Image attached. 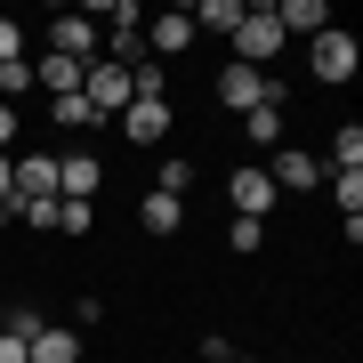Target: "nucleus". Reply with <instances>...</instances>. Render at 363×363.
I'll return each instance as SVG.
<instances>
[{
  "instance_id": "2",
  "label": "nucleus",
  "mask_w": 363,
  "mask_h": 363,
  "mask_svg": "<svg viewBox=\"0 0 363 363\" xmlns=\"http://www.w3.org/2000/svg\"><path fill=\"white\" fill-rule=\"evenodd\" d=\"M274 57H283V25H274V0H250V16L234 25V65L267 73Z\"/></svg>"
},
{
  "instance_id": "26",
  "label": "nucleus",
  "mask_w": 363,
  "mask_h": 363,
  "mask_svg": "<svg viewBox=\"0 0 363 363\" xmlns=\"http://www.w3.org/2000/svg\"><path fill=\"white\" fill-rule=\"evenodd\" d=\"M81 323H105V298H97V291H81V298H73V331H81Z\"/></svg>"
},
{
  "instance_id": "13",
  "label": "nucleus",
  "mask_w": 363,
  "mask_h": 363,
  "mask_svg": "<svg viewBox=\"0 0 363 363\" xmlns=\"http://www.w3.org/2000/svg\"><path fill=\"white\" fill-rule=\"evenodd\" d=\"M274 25H283V40H315L331 25V9L323 0H274Z\"/></svg>"
},
{
  "instance_id": "8",
  "label": "nucleus",
  "mask_w": 363,
  "mask_h": 363,
  "mask_svg": "<svg viewBox=\"0 0 363 363\" xmlns=\"http://www.w3.org/2000/svg\"><path fill=\"white\" fill-rule=\"evenodd\" d=\"M267 178H274V194H315L331 169H323V154H307V145H283V154L267 162Z\"/></svg>"
},
{
  "instance_id": "5",
  "label": "nucleus",
  "mask_w": 363,
  "mask_h": 363,
  "mask_svg": "<svg viewBox=\"0 0 363 363\" xmlns=\"http://www.w3.org/2000/svg\"><path fill=\"white\" fill-rule=\"evenodd\" d=\"M97 49H105V33H97V16H89V9H65V16H49V57L97 65Z\"/></svg>"
},
{
  "instance_id": "16",
  "label": "nucleus",
  "mask_w": 363,
  "mask_h": 363,
  "mask_svg": "<svg viewBox=\"0 0 363 363\" xmlns=\"http://www.w3.org/2000/svg\"><path fill=\"white\" fill-rule=\"evenodd\" d=\"M186 16H194V33H218V40H234V25L250 16V0H194Z\"/></svg>"
},
{
  "instance_id": "17",
  "label": "nucleus",
  "mask_w": 363,
  "mask_h": 363,
  "mask_svg": "<svg viewBox=\"0 0 363 363\" xmlns=\"http://www.w3.org/2000/svg\"><path fill=\"white\" fill-rule=\"evenodd\" d=\"M138 218H145V234H178V226H186V202H178V194H154V186H145Z\"/></svg>"
},
{
  "instance_id": "14",
  "label": "nucleus",
  "mask_w": 363,
  "mask_h": 363,
  "mask_svg": "<svg viewBox=\"0 0 363 363\" xmlns=\"http://www.w3.org/2000/svg\"><path fill=\"white\" fill-rule=\"evenodd\" d=\"M81 73H89V65H73V57H49V49L33 57V89H49V97H73Z\"/></svg>"
},
{
  "instance_id": "31",
  "label": "nucleus",
  "mask_w": 363,
  "mask_h": 363,
  "mask_svg": "<svg viewBox=\"0 0 363 363\" xmlns=\"http://www.w3.org/2000/svg\"><path fill=\"white\" fill-rule=\"evenodd\" d=\"M226 363H259V355H242V347H234V355H226Z\"/></svg>"
},
{
  "instance_id": "18",
  "label": "nucleus",
  "mask_w": 363,
  "mask_h": 363,
  "mask_svg": "<svg viewBox=\"0 0 363 363\" xmlns=\"http://www.w3.org/2000/svg\"><path fill=\"white\" fill-rule=\"evenodd\" d=\"M323 169H363V121H339L331 130V162Z\"/></svg>"
},
{
  "instance_id": "6",
  "label": "nucleus",
  "mask_w": 363,
  "mask_h": 363,
  "mask_svg": "<svg viewBox=\"0 0 363 363\" xmlns=\"http://www.w3.org/2000/svg\"><path fill=\"white\" fill-rule=\"evenodd\" d=\"M113 121H121V138H130V145H162L169 130H178V105H169V97H130Z\"/></svg>"
},
{
  "instance_id": "4",
  "label": "nucleus",
  "mask_w": 363,
  "mask_h": 363,
  "mask_svg": "<svg viewBox=\"0 0 363 363\" xmlns=\"http://www.w3.org/2000/svg\"><path fill=\"white\" fill-rule=\"evenodd\" d=\"M226 202H234V218H274V202H283V194H274V178H267V162H242V169H226Z\"/></svg>"
},
{
  "instance_id": "24",
  "label": "nucleus",
  "mask_w": 363,
  "mask_h": 363,
  "mask_svg": "<svg viewBox=\"0 0 363 363\" xmlns=\"http://www.w3.org/2000/svg\"><path fill=\"white\" fill-rule=\"evenodd\" d=\"M97 226V202H57V234H89Z\"/></svg>"
},
{
  "instance_id": "29",
  "label": "nucleus",
  "mask_w": 363,
  "mask_h": 363,
  "mask_svg": "<svg viewBox=\"0 0 363 363\" xmlns=\"http://www.w3.org/2000/svg\"><path fill=\"white\" fill-rule=\"evenodd\" d=\"M0 363H33V355H25V339H16V331H0Z\"/></svg>"
},
{
  "instance_id": "32",
  "label": "nucleus",
  "mask_w": 363,
  "mask_h": 363,
  "mask_svg": "<svg viewBox=\"0 0 363 363\" xmlns=\"http://www.w3.org/2000/svg\"><path fill=\"white\" fill-rule=\"evenodd\" d=\"M298 363H323V355H298Z\"/></svg>"
},
{
  "instance_id": "22",
  "label": "nucleus",
  "mask_w": 363,
  "mask_h": 363,
  "mask_svg": "<svg viewBox=\"0 0 363 363\" xmlns=\"http://www.w3.org/2000/svg\"><path fill=\"white\" fill-rule=\"evenodd\" d=\"M226 250H234V259H259V250H267V226L259 218H234L226 226Z\"/></svg>"
},
{
  "instance_id": "3",
  "label": "nucleus",
  "mask_w": 363,
  "mask_h": 363,
  "mask_svg": "<svg viewBox=\"0 0 363 363\" xmlns=\"http://www.w3.org/2000/svg\"><path fill=\"white\" fill-rule=\"evenodd\" d=\"M210 97H218L226 113H250V105L283 97V81H274V73H250V65H234V57H226V65H218V81H210Z\"/></svg>"
},
{
  "instance_id": "25",
  "label": "nucleus",
  "mask_w": 363,
  "mask_h": 363,
  "mask_svg": "<svg viewBox=\"0 0 363 363\" xmlns=\"http://www.w3.org/2000/svg\"><path fill=\"white\" fill-rule=\"evenodd\" d=\"M16 57H25V25H16V16H0V65H16Z\"/></svg>"
},
{
  "instance_id": "27",
  "label": "nucleus",
  "mask_w": 363,
  "mask_h": 363,
  "mask_svg": "<svg viewBox=\"0 0 363 363\" xmlns=\"http://www.w3.org/2000/svg\"><path fill=\"white\" fill-rule=\"evenodd\" d=\"M16 138H25V113H16V105H0V154H9Z\"/></svg>"
},
{
  "instance_id": "11",
  "label": "nucleus",
  "mask_w": 363,
  "mask_h": 363,
  "mask_svg": "<svg viewBox=\"0 0 363 363\" xmlns=\"http://www.w3.org/2000/svg\"><path fill=\"white\" fill-rule=\"evenodd\" d=\"M16 202H57V154H16Z\"/></svg>"
},
{
  "instance_id": "21",
  "label": "nucleus",
  "mask_w": 363,
  "mask_h": 363,
  "mask_svg": "<svg viewBox=\"0 0 363 363\" xmlns=\"http://www.w3.org/2000/svg\"><path fill=\"white\" fill-rule=\"evenodd\" d=\"M186 186H194V162H186V154H162V169H154V194H178V202H186Z\"/></svg>"
},
{
  "instance_id": "9",
  "label": "nucleus",
  "mask_w": 363,
  "mask_h": 363,
  "mask_svg": "<svg viewBox=\"0 0 363 363\" xmlns=\"http://www.w3.org/2000/svg\"><path fill=\"white\" fill-rule=\"evenodd\" d=\"M194 16H186V9H162L154 16V25H145V57H154V65H169V57H186V49H194Z\"/></svg>"
},
{
  "instance_id": "28",
  "label": "nucleus",
  "mask_w": 363,
  "mask_h": 363,
  "mask_svg": "<svg viewBox=\"0 0 363 363\" xmlns=\"http://www.w3.org/2000/svg\"><path fill=\"white\" fill-rule=\"evenodd\" d=\"M0 202H16V154H0Z\"/></svg>"
},
{
  "instance_id": "19",
  "label": "nucleus",
  "mask_w": 363,
  "mask_h": 363,
  "mask_svg": "<svg viewBox=\"0 0 363 363\" xmlns=\"http://www.w3.org/2000/svg\"><path fill=\"white\" fill-rule=\"evenodd\" d=\"M331 202H339V218H363V169H331Z\"/></svg>"
},
{
  "instance_id": "10",
  "label": "nucleus",
  "mask_w": 363,
  "mask_h": 363,
  "mask_svg": "<svg viewBox=\"0 0 363 363\" xmlns=\"http://www.w3.org/2000/svg\"><path fill=\"white\" fill-rule=\"evenodd\" d=\"M105 194V162L97 154H57V202H97Z\"/></svg>"
},
{
  "instance_id": "1",
  "label": "nucleus",
  "mask_w": 363,
  "mask_h": 363,
  "mask_svg": "<svg viewBox=\"0 0 363 363\" xmlns=\"http://www.w3.org/2000/svg\"><path fill=\"white\" fill-rule=\"evenodd\" d=\"M307 73H315V89H347V81L363 73V40L347 25H323L307 40Z\"/></svg>"
},
{
  "instance_id": "7",
  "label": "nucleus",
  "mask_w": 363,
  "mask_h": 363,
  "mask_svg": "<svg viewBox=\"0 0 363 363\" xmlns=\"http://www.w3.org/2000/svg\"><path fill=\"white\" fill-rule=\"evenodd\" d=\"M81 97H89V113L105 121V113H121L138 89H130V65H113V57H97L89 73H81Z\"/></svg>"
},
{
  "instance_id": "15",
  "label": "nucleus",
  "mask_w": 363,
  "mask_h": 363,
  "mask_svg": "<svg viewBox=\"0 0 363 363\" xmlns=\"http://www.w3.org/2000/svg\"><path fill=\"white\" fill-rule=\"evenodd\" d=\"M283 130H291V121H283V97H267V105H250V113H242V145H259V154H267V145H283Z\"/></svg>"
},
{
  "instance_id": "30",
  "label": "nucleus",
  "mask_w": 363,
  "mask_h": 363,
  "mask_svg": "<svg viewBox=\"0 0 363 363\" xmlns=\"http://www.w3.org/2000/svg\"><path fill=\"white\" fill-rule=\"evenodd\" d=\"M9 226H16V202H0V234H9Z\"/></svg>"
},
{
  "instance_id": "23",
  "label": "nucleus",
  "mask_w": 363,
  "mask_h": 363,
  "mask_svg": "<svg viewBox=\"0 0 363 363\" xmlns=\"http://www.w3.org/2000/svg\"><path fill=\"white\" fill-rule=\"evenodd\" d=\"M33 89V57H16V65H0V105H25Z\"/></svg>"
},
{
  "instance_id": "20",
  "label": "nucleus",
  "mask_w": 363,
  "mask_h": 363,
  "mask_svg": "<svg viewBox=\"0 0 363 363\" xmlns=\"http://www.w3.org/2000/svg\"><path fill=\"white\" fill-rule=\"evenodd\" d=\"M49 121H57V130H97V113H89V97H49Z\"/></svg>"
},
{
  "instance_id": "12",
  "label": "nucleus",
  "mask_w": 363,
  "mask_h": 363,
  "mask_svg": "<svg viewBox=\"0 0 363 363\" xmlns=\"http://www.w3.org/2000/svg\"><path fill=\"white\" fill-rule=\"evenodd\" d=\"M81 347H89V339H81L73 323H40L25 355H33V363H81Z\"/></svg>"
}]
</instances>
